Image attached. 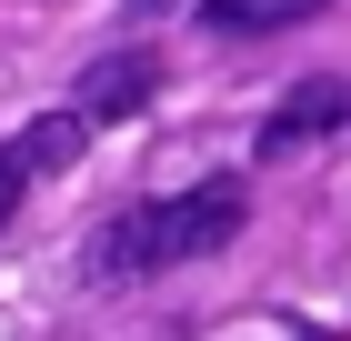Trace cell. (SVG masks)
Wrapping results in <instances>:
<instances>
[{"instance_id": "cell-1", "label": "cell", "mask_w": 351, "mask_h": 341, "mask_svg": "<svg viewBox=\"0 0 351 341\" xmlns=\"http://www.w3.org/2000/svg\"><path fill=\"white\" fill-rule=\"evenodd\" d=\"M241 211H251L241 181H201V191H181V201H131L101 241H90V281H141V271L201 261V251H221V241L241 231Z\"/></svg>"}, {"instance_id": "cell-2", "label": "cell", "mask_w": 351, "mask_h": 341, "mask_svg": "<svg viewBox=\"0 0 351 341\" xmlns=\"http://www.w3.org/2000/svg\"><path fill=\"white\" fill-rule=\"evenodd\" d=\"M351 121V80H301V91H281L271 101V121H261V161H281V151H311L322 131H341Z\"/></svg>"}, {"instance_id": "cell-3", "label": "cell", "mask_w": 351, "mask_h": 341, "mask_svg": "<svg viewBox=\"0 0 351 341\" xmlns=\"http://www.w3.org/2000/svg\"><path fill=\"white\" fill-rule=\"evenodd\" d=\"M151 91H161V60H151V51H110V60L81 71V101H71V110H81V121H131Z\"/></svg>"}, {"instance_id": "cell-4", "label": "cell", "mask_w": 351, "mask_h": 341, "mask_svg": "<svg viewBox=\"0 0 351 341\" xmlns=\"http://www.w3.org/2000/svg\"><path fill=\"white\" fill-rule=\"evenodd\" d=\"M322 0H201V30H221V40H251V30H291L311 21Z\"/></svg>"}, {"instance_id": "cell-5", "label": "cell", "mask_w": 351, "mask_h": 341, "mask_svg": "<svg viewBox=\"0 0 351 341\" xmlns=\"http://www.w3.org/2000/svg\"><path fill=\"white\" fill-rule=\"evenodd\" d=\"M81 141H90V121H81V110H51V121H30L10 151H21V171L40 181V171H71V161H81Z\"/></svg>"}, {"instance_id": "cell-6", "label": "cell", "mask_w": 351, "mask_h": 341, "mask_svg": "<svg viewBox=\"0 0 351 341\" xmlns=\"http://www.w3.org/2000/svg\"><path fill=\"white\" fill-rule=\"evenodd\" d=\"M21 191H30V171H21V151H0V221L21 211Z\"/></svg>"}]
</instances>
